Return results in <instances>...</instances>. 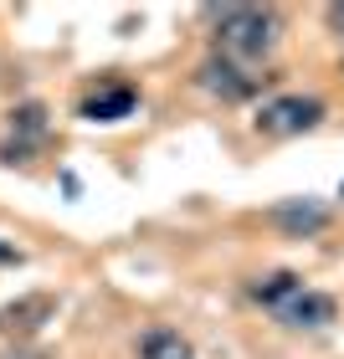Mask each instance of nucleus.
Returning <instances> with one entry per match:
<instances>
[{
	"mask_svg": "<svg viewBox=\"0 0 344 359\" xmlns=\"http://www.w3.org/2000/svg\"><path fill=\"white\" fill-rule=\"evenodd\" d=\"M277 46V11H262V6H237L221 15L216 26V57L232 62V67H257L267 62Z\"/></svg>",
	"mask_w": 344,
	"mask_h": 359,
	"instance_id": "nucleus-1",
	"label": "nucleus"
},
{
	"mask_svg": "<svg viewBox=\"0 0 344 359\" xmlns=\"http://www.w3.org/2000/svg\"><path fill=\"white\" fill-rule=\"evenodd\" d=\"M319 113L324 108L314 103V97H277V103H267L257 113V128L262 134H277V139L283 134H308V128L319 123Z\"/></svg>",
	"mask_w": 344,
	"mask_h": 359,
	"instance_id": "nucleus-2",
	"label": "nucleus"
},
{
	"mask_svg": "<svg viewBox=\"0 0 344 359\" xmlns=\"http://www.w3.org/2000/svg\"><path fill=\"white\" fill-rule=\"evenodd\" d=\"M52 313H57L52 292H26V298H15L11 308H0V334H31V329H41Z\"/></svg>",
	"mask_w": 344,
	"mask_h": 359,
	"instance_id": "nucleus-3",
	"label": "nucleus"
},
{
	"mask_svg": "<svg viewBox=\"0 0 344 359\" xmlns=\"http://www.w3.org/2000/svg\"><path fill=\"white\" fill-rule=\"evenodd\" d=\"M277 318L293 323V329H324V323H334V298L329 292H293L277 308Z\"/></svg>",
	"mask_w": 344,
	"mask_h": 359,
	"instance_id": "nucleus-4",
	"label": "nucleus"
},
{
	"mask_svg": "<svg viewBox=\"0 0 344 359\" xmlns=\"http://www.w3.org/2000/svg\"><path fill=\"white\" fill-rule=\"evenodd\" d=\"M272 226L288 236H314L329 226V210L319 201H283V205H272Z\"/></svg>",
	"mask_w": 344,
	"mask_h": 359,
	"instance_id": "nucleus-5",
	"label": "nucleus"
},
{
	"mask_svg": "<svg viewBox=\"0 0 344 359\" xmlns=\"http://www.w3.org/2000/svg\"><path fill=\"white\" fill-rule=\"evenodd\" d=\"M11 144H6V159H21L26 149H31V144H37L41 134H46V113L37 108V103H26L21 113H11Z\"/></svg>",
	"mask_w": 344,
	"mask_h": 359,
	"instance_id": "nucleus-6",
	"label": "nucleus"
},
{
	"mask_svg": "<svg viewBox=\"0 0 344 359\" xmlns=\"http://www.w3.org/2000/svg\"><path fill=\"white\" fill-rule=\"evenodd\" d=\"M201 83L211 88V93H221V97H247L257 83H252V77L247 72H242V67H232V62H206V67H201Z\"/></svg>",
	"mask_w": 344,
	"mask_h": 359,
	"instance_id": "nucleus-7",
	"label": "nucleus"
},
{
	"mask_svg": "<svg viewBox=\"0 0 344 359\" xmlns=\"http://www.w3.org/2000/svg\"><path fill=\"white\" fill-rule=\"evenodd\" d=\"M134 108V88H108V93H98L83 103V118L93 123H113V118H124V113Z\"/></svg>",
	"mask_w": 344,
	"mask_h": 359,
	"instance_id": "nucleus-8",
	"label": "nucleus"
},
{
	"mask_svg": "<svg viewBox=\"0 0 344 359\" xmlns=\"http://www.w3.org/2000/svg\"><path fill=\"white\" fill-rule=\"evenodd\" d=\"M139 359H190V339L175 329H150L139 339Z\"/></svg>",
	"mask_w": 344,
	"mask_h": 359,
	"instance_id": "nucleus-9",
	"label": "nucleus"
},
{
	"mask_svg": "<svg viewBox=\"0 0 344 359\" xmlns=\"http://www.w3.org/2000/svg\"><path fill=\"white\" fill-rule=\"evenodd\" d=\"M293 292H303V283H298L293 272H272V277H262V283H257V298L272 303V308H283Z\"/></svg>",
	"mask_w": 344,
	"mask_h": 359,
	"instance_id": "nucleus-10",
	"label": "nucleus"
},
{
	"mask_svg": "<svg viewBox=\"0 0 344 359\" xmlns=\"http://www.w3.org/2000/svg\"><path fill=\"white\" fill-rule=\"evenodd\" d=\"M329 26H334L339 36H344V6H334V11H329Z\"/></svg>",
	"mask_w": 344,
	"mask_h": 359,
	"instance_id": "nucleus-11",
	"label": "nucleus"
},
{
	"mask_svg": "<svg viewBox=\"0 0 344 359\" xmlns=\"http://www.w3.org/2000/svg\"><path fill=\"white\" fill-rule=\"evenodd\" d=\"M0 262H21V252H15V247H6V241H0Z\"/></svg>",
	"mask_w": 344,
	"mask_h": 359,
	"instance_id": "nucleus-12",
	"label": "nucleus"
},
{
	"mask_svg": "<svg viewBox=\"0 0 344 359\" xmlns=\"http://www.w3.org/2000/svg\"><path fill=\"white\" fill-rule=\"evenodd\" d=\"M6 359H46V354H6Z\"/></svg>",
	"mask_w": 344,
	"mask_h": 359,
	"instance_id": "nucleus-13",
	"label": "nucleus"
}]
</instances>
